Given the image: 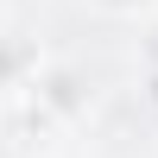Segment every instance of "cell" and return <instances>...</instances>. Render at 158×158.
<instances>
[{
  "label": "cell",
  "instance_id": "obj_3",
  "mask_svg": "<svg viewBox=\"0 0 158 158\" xmlns=\"http://www.w3.org/2000/svg\"><path fill=\"white\" fill-rule=\"evenodd\" d=\"M146 63H152V70H158V25H152V32H146Z\"/></svg>",
  "mask_w": 158,
  "mask_h": 158
},
{
  "label": "cell",
  "instance_id": "obj_1",
  "mask_svg": "<svg viewBox=\"0 0 158 158\" xmlns=\"http://www.w3.org/2000/svg\"><path fill=\"white\" fill-rule=\"evenodd\" d=\"M32 95L44 101L51 114H82V108H89V89H82L76 70H44V76L32 82Z\"/></svg>",
  "mask_w": 158,
  "mask_h": 158
},
{
  "label": "cell",
  "instance_id": "obj_2",
  "mask_svg": "<svg viewBox=\"0 0 158 158\" xmlns=\"http://www.w3.org/2000/svg\"><path fill=\"white\" fill-rule=\"evenodd\" d=\"M108 13H139V6H152V0H101Z\"/></svg>",
  "mask_w": 158,
  "mask_h": 158
}]
</instances>
